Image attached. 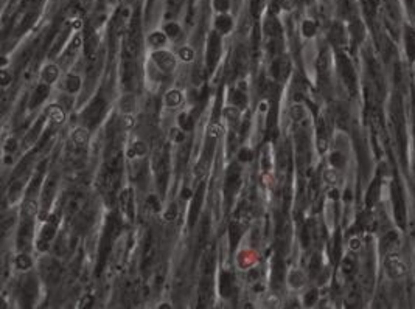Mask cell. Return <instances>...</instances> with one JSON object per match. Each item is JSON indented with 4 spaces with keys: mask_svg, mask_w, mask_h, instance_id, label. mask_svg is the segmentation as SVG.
Returning a JSON list of instances; mask_svg holds the SVG:
<instances>
[{
    "mask_svg": "<svg viewBox=\"0 0 415 309\" xmlns=\"http://www.w3.org/2000/svg\"><path fill=\"white\" fill-rule=\"evenodd\" d=\"M386 273L392 280H401L408 273V267L401 261L400 256L392 253L386 258Z\"/></svg>",
    "mask_w": 415,
    "mask_h": 309,
    "instance_id": "1",
    "label": "cell"
},
{
    "mask_svg": "<svg viewBox=\"0 0 415 309\" xmlns=\"http://www.w3.org/2000/svg\"><path fill=\"white\" fill-rule=\"evenodd\" d=\"M103 111H104V101L101 98H97L95 101L87 107L86 112H84V120L90 124H95L97 120L100 118V115L103 114Z\"/></svg>",
    "mask_w": 415,
    "mask_h": 309,
    "instance_id": "2",
    "label": "cell"
},
{
    "mask_svg": "<svg viewBox=\"0 0 415 309\" xmlns=\"http://www.w3.org/2000/svg\"><path fill=\"white\" fill-rule=\"evenodd\" d=\"M152 58H154L156 64H157L164 72H171L174 67H176L174 58H173L170 53H168V52H156L154 55H152Z\"/></svg>",
    "mask_w": 415,
    "mask_h": 309,
    "instance_id": "3",
    "label": "cell"
},
{
    "mask_svg": "<svg viewBox=\"0 0 415 309\" xmlns=\"http://www.w3.org/2000/svg\"><path fill=\"white\" fill-rule=\"evenodd\" d=\"M211 302V280L206 277L199 286V303L201 306H208Z\"/></svg>",
    "mask_w": 415,
    "mask_h": 309,
    "instance_id": "4",
    "label": "cell"
},
{
    "mask_svg": "<svg viewBox=\"0 0 415 309\" xmlns=\"http://www.w3.org/2000/svg\"><path fill=\"white\" fill-rule=\"evenodd\" d=\"M404 42H406V50H408L409 58H411V59H415V33L409 27L406 28Z\"/></svg>",
    "mask_w": 415,
    "mask_h": 309,
    "instance_id": "5",
    "label": "cell"
},
{
    "mask_svg": "<svg viewBox=\"0 0 415 309\" xmlns=\"http://www.w3.org/2000/svg\"><path fill=\"white\" fill-rule=\"evenodd\" d=\"M232 286H233L232 277L228 273H223L221 275V294H223V297H230Z\"/></svg>",
    "mask_w": 415,
    "mask_h": 309,
    "instance_id": "6",
    "label": "cell"
},
{
    "mask_svg": "<svg viewBox=\"0 0 415 309\" xmlns=\"http://www.w3.org/2000/svg\"><path fill=\"white\" fill-rule=\"evenodd\" d=\"M72 140H73V143H76L78 146H83V145L87 143L89 134H87L86 129H76V131L72 134Z\"/></svg>",
    "mask_w": 415,
    "mask_h": 309,
    "instance_id": "7",
    "label": "cell"
},
{
    "mask_svg": "<svg viewBox=\"0 0 415 309\" xmlns=\"http://www.w3.org/2000/svg\"><path fill=\"white\" fill-rule=\"evenodd\" d=\"M216 28H218L219 31H223V33H228V31H230V28H232V20H230V18H227V16H221V18H218V20H216Z\"/></svg>",
    "mask_w": 415,
    "mask_h": 309,
    "instance_id": "8",
    "label": "cell"
},
{
    "mask_svg": "<svg viewBox=\"0 0 415 309\" xmlns=\"http://www.w3.org/2000/svg\"><path fill=\"white\" fill-rule=\"evenodd\" d=\"M165 101H166V104L170 106V107L177 106V104L182 101V95H181L177 90H171V92H168V94H166Z\"/></svg>",
    "mask_w": 415,
    "mask_h": 309,
    "instance_id": "9",
    "label": "cell"
},
{
    "mask_svg": "<svg viewBox=\"0 0 415 309\" xmlns=\"http://www.w3.org/2000/svg\"><path fill=\"white\" fill-rule=\"evenodd\" d=\"M42 78H44V81H47V82H53L58 78V69L55 65L45 67L44 73H42Z\"/></svg>",
    "mask_w": 415,
    "mask_h": 309,
    "instance_id": "10",
    "label": "cell"
},
{
    "mask_svg": "<svg viewBox=\"0 0 415 309\" xmlns=\"http://www.w3.org/2000/svg\"><path fill=\"white\" fill-rule=\"evenodd\" d=\"M290 283H291V286H294V288H300V286H303V283H305V280H303V273H302L300 270H294V272L290 275Z\"/></svg>",
    "mask_w": 415,
    "mask_h": 309,
    "instance_id": "11",
    "label": "cell"
},
{
    "mask_svg": "<svg viewBox=\"0 0 415 309\" xmlns=\"http://www.w3.org/2000/svg\"><path fill=\"white\" fill-rule=\"evenodd\" d=\"M31 258L28 256V255H19L18 256V260H16V266L19 267V269H22V270H27V269H30L31 267Z\"/></svg>",
    "mask_w": 415,
    "mask_h": 309,
    "instance_id": "12",
    "label": "cell"
},
{
    "mask_svg": "<svg viewBox=\"0 0 415 309\" xmlns=\"http://www.w3.org/2000/svg\"><path fill=\"white\" fill-rule=\"evenodd\" d=\"M80 86H81V79L78 77H69V78H67V90H69L70 94L78 92Z\"/></svg>",
    "mask_w": 415,
    "mask_h": 309,
    "instance_id": "13",
    "label": "cell"
},
{
    "mask_svg": "<svg viewBox=\"0 0 415 309\" xmlns=\"http://www.w3.org/2000/svg\"><path fill=\"white\" fill-rule=\"evenodd\" d=\"M36 213H38V204L35 200H28V202L23 205V214L27 216V218H33Z\"/></svg>",
    "mask_w": 415,
    "mask_h": 309,
    "instance_id": "14",
    "label": "cell"
},
{
    "mask_svg": "<svg viewBox=\"0 0 415 309\" xmlns=\"http://www.w3.org/2000/svg\"><path fill=\"white\" fill-rule=\"evenodd\" d=\"M201 194H202V188H201V191H199V194L196 196V199H194L193 207H191V213H190V225H193V224H194V221H196L198 208H199V204H201Z\"/></svg>",
    "mask_w": 415,
    "mask_h": 309,
    "instance_id": "15",
    "label": "cell"
},
{
    "mask_svg": "<svg viewBox=\"0 0 415 309\" xmlns=\"http://www.w3.org/2000/svg\"><path fill=\"white\" fill-rule=\"evenodd\" d=\"M218 50H219V40H218V36L213 35V38H211L210 40V64H211V58H213V61L218 58Z\"/></svg>",
    "mask_w": 415,
    "mask_h": 309,
    "instance_id": "16",
    "label": "cell"
},
{
    "mask_svg": "<svg viewBox=\"0 0 415 309\" xmlns=\"http://www.w3.org/2000/svg\"><path fill=\"white\" fill-rule=\"evenodd\" d=\"M120 106H122V109L124 112H131L134 109V106H135V101H134V98L131 95H126V97L122 98Z\"/></svg>",
    "mask_w": 415,
    "mask_h": 309,
    "instance_id": "17",
    "label": "cell"
},
{
    "mask_svg": "<svg viewBox=\"0 0 415 309\" xmlns=\"http://www.w3.org/2000/svg\"><path fill=\"white\" fill-rule=\"evenodd\" d=\"M165 31H166V36L171 38V39H176L177 36L181 35V28H179V25H177V23H168Z\"/></svg>",
    "mask_w": 415,
    "mask_h": 309,
    "instance_id": "18",
    "label": "cell"
},
{
    "mask_svg": "<svg viewBox=\"0 0 415 309\" xmlns=\"http://www.w3.org/2000/svg\"><path fill=\"white\" fill-rule=\"evenodd\" d=\"M149 44L154 47L165 44V35H162V33H152L149 36Z\"/></svg>",
    "mask_w": 415,
    "mask_h": 309,
    "instance_id": "19",
    "label": "cell"
},
{
    "mask_svg": "<svg viewBox=\"0 0 415 309\" xmlns=\"http://www.w3.org/2000/svg\"><path fill=\"white\" fill-rule=\"evenodd\" d=\"M47 92H48V89H47V86H39L38 87V90H36V95H35V99H33V104H36V103H41L42 99H44L45 97H47Z\"/></svg>",
    "mask_w": 415,
    "mask_h": 309,
    "instance_id": "20",
    "label": "cell"
},
{
    "mask_svg": "<svg viewBox=\"0 0 415 309\" xmlns=\"http://www.w3.org/2000/svg\"><path fill=\"white\" fill-rule=\"evenodd\" d=\"M224 115H226L230 121H235V120L240 118V112H238V109H236V107H226V109H224Z\"/></svg>",
    "mask_w": 415,
    "mask_h": 309,
    "instance_id": "21",
    "label": "cell"
},
{
    "mask_svg": "<svg viewBox=\"0 0 415 309\" xmlns=\"http://www.w3.org/2000/svg\"><path fill=\"white\" fill-rule=\"evenodd\" d=\"M179 56H181L182 61H191L193 56H194V53H193V50H191L190 47H184V48H181Z\"/></svg>",
    "mask_w": 415,
    "mask_h": 309,
    "instance_id": "22",
    "label": "cell"
},
{
    "mask_svg": "<svg viewBox=\"0 0 415 309\" xmlns=\"http://www.w3.org/2000/svg\"><path fill=\"white\" fill-rule=\"evenodd\" d=\"M303 33H305V36H312L316 33V25L312 23V22H310V20H307L303 23Z\"/></svg>",
    "mask_w": 415,
    "mask_h": 309,
    "instance_id": "23",
    "label": "cell"
},
{
    "mask_svg": "<svg viewBox=\"0 0 415 309\" xmlns=\"http://www.w3.org/2000/svg\"><path fill=\"white\" fill-rule=\"evenodd\" d=\"M53 235H55V224L47 225V227L44 229V232H42V239H44V241H50Z\"/></svg>",
    "mask_w": 415,
    "mask_h": 309,
    "instance_id": "24",
    "label": "cell"
},
{
    "mask_svg": "<svg viewBox=\"0 0 415 309\" xmlns=\"http://www.w3.org/2000/svg\"><path fill=\"white\" fill-rule=\"evenodd\" d=\"M50 118H52V121H53V123H61V121H62V118H64V115H62V112L59 111V109H56V107H53V109L50 111Z\"/></svg>",
    "mask_w": 415,
    "mask_h": 309,
    "instance_id": "25",
    "label": "cell"
},
{
    "mask_svg": "<svg viewBox=\"0 0 415 309\" xmlns=\"http://www.w3.org/2000/svg\"><path fill=\"white\" fill-rule=\"evenodd\" d=\"M179 123H181L182 129H185V131H190L193 128V121H191L190 116H187V115H181Z\"/></svg>",
    "mask_w": 415,
    "mask_h": 309,
    "instance_id": "26",
    "label": "cell"
},
{
    "mask_svg": "<svg viewBox=\"0 0 415 309\" xmlns=\"http://www.w3.org/2000/svg\"><path fill=\"white\" fill-rule=\"evenodd\" d=\"M238 230L240 229H238V225H236V224L230 225V241H232V244H235L236 241H238V238H240V232Z\"/></svg>",
    "mask_w": 415,
    "mask_h": 309,
    "instance_id": "27",
    "label": "cell"
},
{
    "mask_svg": "<svg viewBox=\"0 0 415 309\" xmlns=\"http://www.w3.org/2000/svg\"><path fill=\"white\" fill-rule=\"evenodd\" d=\"M215 8L219 11H227L228 10V0H215Z\"/></svg>",
    "mask_w": 415,
    "mask_h": 309,
    "instance_id": "28",
    "label": "cell"
},
{
    "mask_svg": "<svg viewBox=\"0 0 415 309\" xmlns=\"http://www.w3.org/2000/svg\"><path fill=\"white\" fill-rule=\"evenodd\" d=\"M325 180L328 182V183H334L336 180H337V174H336V171H332V170H328V171H325Z\"/></svg>",
    "mask_w": 415,
    "mask_h": 309,
    "instance_id": "29",
    "label": "cell"
},
{
    "mask_svg": "<svg viewBox=\"0 0 415 309\" xmlns=\"http://www.w3.org/2000/svg\"><path fill=\"white\" fill-rule=\"evenodd\" d=\"M176 214H177V208H176V205L173 204L170 208H168V212H166V214H165V218H166V221H173V219L176 218Z\"/></svg>",
    "mask_w": 415,
    "mask_h": 309,
    "instance_id": "30",
    "label": "cell"
},
{
    "mask_svg": "<svg viewBox=\"0 0 415 309\" xmlns=\"http://www.w3.org/2000/svg\"><path fill=\"white\" fill-rule=\"evenodd\" d=\"M134 153L137 154V155H143L146 153V146L142 143V141H139V143H135L134 145Z\"/></svg>",
    "mask_w": 415,
    "mask_h": 309,
    "instance_id": "31",
    "label": "cell"
},
{
    "mask_svg": "<svg viewBox=\"0 0 415 309\" xmlns=\"http://www.w3.org/2000/svg\"><path fill=\"white\" fill-rule=\"evenodd\" d=\"M233 101L236 103V106H244L246 104V97L241 94V92H236V95L233 97Z\"/></svg>",
    "mask_w": 415,
    "mask_h": 309,
    "instance_id": "32",
    "label": "cell"
},
{
    "mask_svg": "<svg viewBox=\"0 0 415 309\" xmlns=\"http://www.w3.org/2000/svg\"><path fill=\"white\" fill-rule=\"evenodd\" d=\"M332 163H333V165H336V166H342V165H344V158H342V155H341L339 153H334V154L332 155Z\"/></svg>",
    "mask_w": 415,
    "mask_h": 309,
    "instance_id": "33",
    "label": "cell"
},
{
    "mask_svg": "<svg viewBox=\"0 0 415 309\" xmlns=\"http://www.w3.org/2000/svg\"><path fill=\"white\" fill-rule=\"evenodd\" d=\"M316 297H317V292L316 290H311L310 294L305 297V305H312L316 302Z\"/></svg>",
    "mask_w": 415,
    "mask_h": 309,
    "instance_id": "34",
    "label": "cell"
},
{
    "mask_svg": "<svg viewBox=\"0 0 415 309\" xmlns=\"http://www.w3.org/2000/svg\"><path fill=\"white\" fill-rule=\"evenodd\" d=\"M250 158H252V153L249 151V149H243V151L240 153V160L248 162V160H250Z\"/></svg>",
    "mask_w": 415,
    "mask_h": 309,
    "instance_id": "35",
    "label": "cell"
},
{
    "mask_svg": "<svg viewBox=\"0 0 415 309\" xmlns=\"http://www.w3.org/2000/svg\"><path fill=\"white\" fill-rule=\"evenodd\" d=\"M219 131H221V128H219L218 124H215V126H210V132H208L210 138H216L219 135Z\"/></svg>",
    "mask_w": 415,
    "mask_h": 309,
    "instance_id": "36",
    "label": "cell"
},
{
    "mask_svg": "<svg viewBox=\"0 0 415 309\" xmlns=\"http://www.w3.org/2000/svg\"><path fill=\"white\" fill-rule=\"evenodd\" d=\"M92 302H94V298H92L90 295H89V297H84V298H83V302H81V308L92 306Z\"/></svg>",
    "mask_w": 415,
    "mask_h": 309,
    "instance_id": "37",
    "label": "cell"
},
{
    "mask_svg": "<svg viewBox=\"0 0 415 309\" xmlns=\"http://www.w3.org/2000/svg\"><path fill=\"white\" fill-rule=\"evenodd\" d=\"M123 123H124V128L126 129H129V128H132V124H134V120H132V116H124V120H123Z\"/></svg>",
    "mask_w": 415,
    "mask_h": 309,
    "instance_id": "38",
    "label": "cell"
},
{
    "mask_svg": "<svg viewBox=\"0 0 415 309\" xmlns=\"http://www.w3.org/2000/svg\"><path fill=\"white\" fill-rule=\"evenodd\" d=\"M171 137L174 138V140H177V141H181L182 138H184V135L181 134V131L179 129H173V132H171Z\"/></svg>",
    "mask_w": 415,
    "mask_h": 309,
    "instance_id": "39",
    "label": "cell"
},
{
    "mask_svg": "<svg viewBox=\"0 0 415 309\" xmlns=\"http://www.w3.org/2000/svg\"><path fill=\"white\" fill-rule=\"evenodd\" d=\"M0 77H2V84L6 86L8 82H10V75H8L5 70H2V73H0Z\"/></svg>",
    "mask_w": 415,
    "mask_h": 309,
    "instance_id": "40",
    "label": "cell"
},
{
    "mask_svg": "<svg viewBox=\"0 0 415 309\" xmlns=\"http://www.w3.org/2000/svg\"><path fill=\"white\" fill-rule=\"evenodd\" d=\"M6 149H8V151H10V153H11V151H14V149H16V141H14V140H10V141H8Z\"/></svg>",
    "mask_w": 415,
    "mask_h": 309,
    "instance_id": "41",
    "label": "cell"
}]
</instances>
